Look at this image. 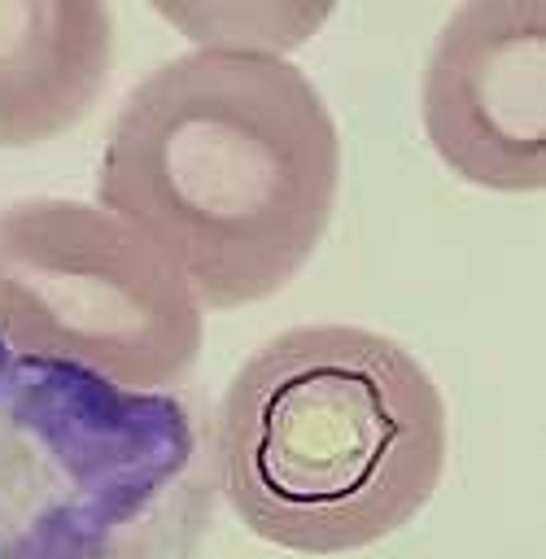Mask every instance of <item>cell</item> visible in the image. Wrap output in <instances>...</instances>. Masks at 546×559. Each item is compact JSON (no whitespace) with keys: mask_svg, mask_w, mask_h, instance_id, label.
Returning a JSON list of instances; mask_svg holds the SVG:
<instances>
[{"mask_svg":"<svg viewBox=\"0 0 546 559\" xmlns=\"http://www.w3.org/2000/svg\"><path fill=\"white\" fill-rule=\"evenodd\" d=\"M341 188V135L319 87L275 52L192 48L149 70L114 114L96 201L140 231L201 310L293 284Z\"/></svg>","mask_w":546,"mask_h":559,"instance_id":"1","label":"cell"},{"mask_svg":"<svg viewBox=\"0 0 546 559\" xmlns=\"http://www.w3.org/2000/svg\"><path fill=\"white\" fill-rule=\"evenodd\" d=\"M446 397L358 323H301L223 389L214 459L236 520L293 555H349L406 528L446 472Z\"/></svg>","mask_w":546,"mask_h":559,"instance_id":"2","label":"cell"},{"mask_svg":"<svg viewBox=\"0 0 546 559\" xmlns=\"http://www.w3.org/2000/svg\"><path fill=\"white\" fill-rule=\"evenodd\" d=\"M0 341L131 393L179 384L205 341L188 280L122 218L70 197L0 205Z\"/></svg>","mask_w":546,"mask_h":559,"instance_id":"3","label":"cell"},{"mask_svg":"<svg viewBox=\"0 0 546 559\" xmlns=\"http://www.w3.org/2000/svg\"><path fill=\"white\" fill-rule=\"evenodd\" d=\"M0 406L48 476L13 559H109L118 533L153 507L192 450L175 397L131 393L66 362L13 354Z\"/></svg>","mask_w":546,"mask_h":559,"instance_id":"4","label":"cell"},{"mask_svg":"<svg viewBox=\"0 0 546 559\" xmlns=\"http://www.w3.org/2000/svg\"><path fill=\"white\" fill-rule=\"evenodd\" d=\"M432 153L489 192L546 183V9L542 0L459 4L419 83Z\"/></svg>","mask_w":546,"mask_h":559,"instance_id":"5","label":"cell"},{"mask_svg":"<svg viewBox=\"0 0 546 559\" xmlns=\"http://www.w3.org/2000/svg\"><path fill=\"white\" fill-rule=\"evenodd\" d=\"M114 13L96 0H0V148L70 131L105 92Z\"/></svg>","mask_w":546,"mask_h":559,"instance_id":"6","label":"cell"}]
</instances>
